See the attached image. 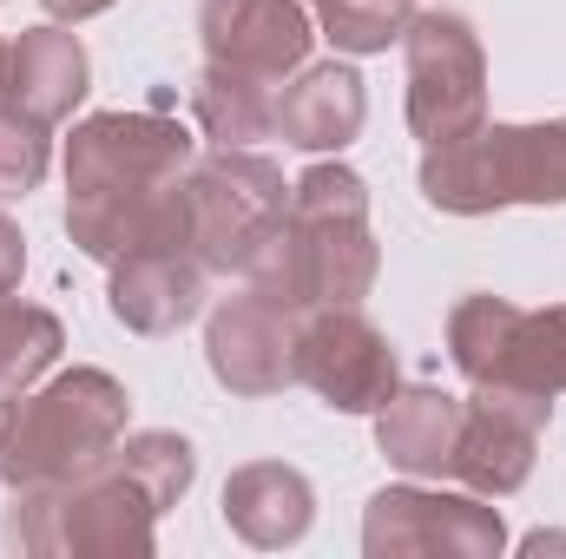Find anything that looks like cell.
Returning a JSON list of instances; mask_svg holds the SVG:
<instances>
[{"label": "cell", "instance_id": "6da1fadb", "mask_svg": "<svg viewBox=\"0 0 566 559\" xmlns=\"http://www.w3.org/2000/svg\"><path fill=\"white\" fill-rule=\"evenodd\" d=\"M382 271V244L369 231V184L343 158H316L290 184L283 224L258 244L244 283L264 289L283 309L316 303H363Z\"/></svg>", "mask_w": 566, "mask_h": 559}, {"label": "cell", "instance_id": "7a4b0ae2", "mask_svg": "<svg viewBox=\"0 0 566 559\" xmlns=\"http://www.w3.org/2000/svg\"><path fill=\"white\" fill-rule=\"evenodd\" d=\"M133 395L106 369H60L20 395H0V487H66L113 461Z\"/></svg>", "mask_w": 566, "mask_h": 559}, {"label": "cell", "instance_id": "3957f363", "mask_svg": "<svg viewBox=\"0 0 566 559\" xmlns=\"http://www.w3.org/2000/svg\"><path fill=\"white\" fill-rule=\"evenodd\" d=\"M422 198L448 218H488L507 204H566V113L534 126L481 119L474 133L428 145L416 171Z\"/></svg>", "mask_w": 566, "mask_h": 559}, {"label": "cell", "instance_id": "277c9868", "mask_svg": "<svg viewBox=\"0 0 566 559\" xmlns=\"http://www.w3.org/2000/svg\"><path fill=\"white\" fill-rule=\"evenodd\" d=\"M448 362L461 369L474 395L547 421L566 395V303L521 309L488 289L461 296L448 309Z\"/></svg>", "mask_w": 566, "mask_h": 559}, {"label": "cell", "instance_id": "5b68a950", "mask_svg": "<svg viewBox=\"0 0 566 559\" xmlns=\"http://www.w3.org/2000/svg\"><path fill=\"white\" fill-rule=\"evenodd\" d=\"M7 547L40 559H151L158 553V500L106 461L66 487H13Z\"/></svg>", "mask_w": 566, "mask_h": 559}, {"label": "cell", "instance_id": "8992f818", "mask_svg": "<svg viewBox=\"0 0 566 559\" xmlns=\"http://www.w3.org/2000/svg\"><path fill=\"white\" fill-rule=\"evenodd\" d=\"M185 198H191V257L211 277H244L258 244L271 238L290 211V184L264 151H211L185 171Z\"/></svg>", "mask_w": 566, "mask_h": 559}, {"label": "cell", "instance_id": "52a82bcc", "mask_svg": "<svg viewBox=\"0 0 566 559\" xmlns=\"http://www.w3.org/2000/svg\"><path fill=\"white\" fill-rule=\"evenodd\" d=\"M409 66V133L428 145H448L488 119V46L468 13L428 7L402 33Z\"/></svg>", "mask_w": 566, "mask_h": 559}, {"label": "cell", "instance_id": "ba28073f", "mask_svg": "<svg viewBox=\"0 0 566 559\" xmlns=\"http://www.w3.org/2000/svg\"><path fill=\"white\" fill-rule=\"evenodd\" d=\"M363 553L369 559H494L507 553V520L488 494H448L428 481L382 487L363 507Z\"/></svg>", "mask_w": 566, "mask_h": 559}, {"label": "cell", "instance_id": "9c48e42d", "mask_svg": "<svg viewBox=\"0 0 566 559\" xmlns=\"http://www.w3.org/2000/svg\"><path fill=\"white\" fill-rule=\"evenodd\" d=\"M290 362H296V382L310 395H323V409H336V415H376L402 389L396 349L363 316V303L296 309V356Z\"/></svg>", "mask_w": 566, "mask_h": 559}, {"label": "cell", "instance_id": "30bf717a", "mask_svg": "<svg viewBox=\"0 0 566 559\" xmlns=\"http://www.w3.org/2000/svg\"><path fill=\"white\" fill-rule=\"evenodd\" d=\"M198 165V139L165 113H93L66 139V198L178 184Z\"/></svg>", "mask_w": 566, "mask_h": 559}, {"label": "cell", "instance_id": "8fae6325", "mask_svg": "<svg viewBox=\"0 0 566 559\" xmlns=\"http://www.w3.org/2000/svg\"><path fill=\"white\" fill-rule=\"evenodd\" d=\"M290 356H296V309L271 303L251 283L238 296L211 303V316H205V362H211V376L231 395H251V402L283 395L296 382Z\"/></svg>", "mask_w": 566, "mask_h": 559}, {"label": "cell", "instance_id": "7c38bea8", "mask_svg": "<svg viewBox=\"0 0 566 559\" xmlns=\"http://www.w3.org/2000/svg\"><path fill=\"white\" fill-rule=\"evenodd\" d=\"M198 40L211 66L283 86L316 46V20L303 0H198Z\"/></svg>", "mask_w": 566, "mask_h": 559}, {"label": "cell", "instance_id": "4fadbf2b", "mask_svg": "<svg viewBox=\"0 0 566 559\" xmlns=\"http://www.w3.org/2000/svg\"><path fill=\"white\" fill-rule=\"evenodd\" d=\"M66 238L93 264H119L133 251H191V198L178 184H145V191H93L66 198Z\"/></svg>", "mask_w": 566, "mask_h": 559}, {"label": "cell", "instance_id": "5bb4252c", "mask_svg": "<svg viewBox=\"0 0 566 559\" xmlns=\"http://www.w3.org/2000/svg\"><path fill=\"white\" fill-rule=\"evenodd\" d=\"M93 86V60L80 46V33L66 20H40V27H20L0 53V106L33 119V126H66L80 113Z\"/></svg>", "mask_w": 566, "mask_h": 559}, {"label": "cell", "instance_id": "9a60e30c", "mask_svg": "<svg viewBox=\"0 0 566 559\" xmlns=\"http://www.w3.org/2000/svg\"><path fill=\"white\" fill-rule=\"evenodd\" d=\"M369 119V93H363V73L343 66V60H323V66H296L277 86V133L290 151H310V158H336L343 145H356Z\"/></svg>", "mask_w": 566, "mask_h": 559}, {"label": "cell", "instance_id": "2e32d148", "mask_svg": "<svg viewBox=\"0 0 566 559\" xmlns=\"http://www.w3.org/2000/svg\"><path fill=\"white\" fill-rule=\"evenodd\" d=\"M541 428H547V421L527 415V409L468 395V415H461V441H454L448 481H461L468 494H488V500L521 494L527 474H534V454H541Z\"/></svg>", "mask_w": 566, "mask_h": 559}, {"label": "cell", "instance_id": "e0dca14e", "mask_svg": "<svg viewBox=\"0 0 566 559\" xmlns=\"http://www.w3.org/2000/svg\"><path fill=\"white\" fill-rule=\"evenodd\" d=\"M205 283H211V271L191 251H133L113 264L106 309L133 336H171L205 309Z\"/></svg>", "mask_w": 566, "mask_h": 559}, {"label": "cell", "instance_id": "ac0fdd59", "mask_svg": "<svg viewBox=\"0 0 566 559\" xmlns=\"http://www.w3.org/2000/svg\"><path fill=\"white\" fill-rule=\"evenodd\" d=\"M218 507H224V527H231L244 547L283 553V547H296V540L310 534V520H316V487H310L303 467H290V461H244V467H231Z\"/></svg>", "mask_w": 566, "mask_h": 559}, {"label": "cell", "instance_id": "d6986e66", "mask_svg": "<svg viewBox=\"0 0 566 559\" xmlns=\"http://www.w3.org/2000/svg\"><path fill=\"white\" fill-rule=\"evenodd\" d=\"M461 415H468V395H448L434 382H409L376 409V447L409 481H448Z\"/></svg>", "mask_w": 566, "mask_h": 559}, {"label": "cell", "instance_id": "ffe728a7", "mask_svg": "<svg viewBox=\"0 0 566 559\" xmlns=\"http://www.w3.org/2000/svg\"><path fill=\"white\" fill-rule=\"evenodd\" d=\"M191 119L198 133L224 151H258L264 139H277V86L271 80H251V73H231V66H198L191 80Z\"/></svg>", "mask_w": 566, "mask_h": 559}, {"label": "cell", "instance_id": "44dd1931", "mask_svg": "<svg viewBox=\"0 0 566 559\" xmlns=\"http://www.w3.org/2000/svg\"><path fill=\"white\" fill-rule=\"evenodd\" d=\"M60 349H66V323L53 309L0 296V395H20L40 376H53Z\"/></svg>", "mask_w": 566, "mask_h": 559}, {"label": "cell", "instance_id": "7402d4cb", "mask_svg": "<svg viewBox=\"0 0 566 559\" xmlns=\"http://www.w3.org/2000/svg\"><path fill=\"white\" fill-rule=\"evenodd\" d=\"M113 461L158 500V514L178 507V500L191 494V481H198V447H191L185 434H171V428H139V434H126V441L113 447Z\"/></svg>", "mask_w": 566, "mask_h": 559}, {"label": "cell", "instance_id": "603a6c76", "mask_svg": "<svg viewBox=\"0 0 566 559\" xmlns=\"http://www.w3.org/2000/svg\"><path fill=\"white\" fill-rule=\"evenodd\" d=\"M323 20V40L349 60H369V53H389L409 20H416V0H323L316 7Z\"/></svg>", "mask_w": 566, "mask_h": 559}, {"label": "cell", "instance_id": "cb8c5ba5", "mask_svg": "<svg viewBox=\"0 0 566 559\" xmlns=\"http://www.w3.org/2000/svg\"><path fill=\"white\" fill-rule=\"evenodd\" d=\"M46 158H53L46 126H33V119H20V113H7V106H0V204H7V198L40 191Z\"/></svg>", "mask_w": 566, "mask_h": 559}, {"label": "cell", "instance_id": "d4e9b609", "mask_svg": "<svg viewBox=\"0 0 566 559\" xmlns=\"http://www.w3.org/2000/svg\"><path fill=\"white\" fill-rule=\"evenodd\" d=\"M20 277H27V231L0 211V296H13Z\"/></svg>", "mask_w": 566, "mask_h": 559}, {"label": "cell", "instance_id": "484cf974", "mask_svg": "<svg viewBox=\"0 0 566 559\" xmlns=\"http://www.w3.org/2000/svg\"><path fill=\"white\" fill-rule=\"evenodd\" d=\"M106 7H119V0H46L53 20H93V13H106Z\"/></svg>", "mask_w": 566, "mask_h": 559}, {"label": "cell", "instance_id": "4316f807", "mask_svg": "<svg viewBox=\"0 0 566 559\" xmlns=\"http://www.w3.org/2000/svg\"><path fill=\"white\" fill-rule=\"evenodd\" d=\"M310 7H323V0H310Z\"/></svg>", "mask_w": 566, "mask_h": 559}, {"label": "cell", "instance_id": "83f0119b", "mask_svg": "<svg viewBox=\"0 0 566 559\" xmlns=\"http://www.w3.org/2000/svg\"><path fill=\"white\" fill-rule=\"evenodd\" d=\"M0 53H7V40H0Z\"/></svg>", "mask_w": 566, "mask_h": 559}]
</instances>
